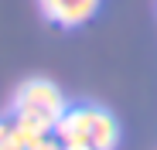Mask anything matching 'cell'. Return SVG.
<instances>
[{"label": "cell", "mask_w": 157, "mask_h": 150, "mask_svg": "<svg viewBox=\"0 0 157 150\" xmlns=\"http://www.w3.org/2000/svg\"><path fill=\"white\" fill-rule=\"evenodd\" d=\"M0 150H28L10 119H0Z\"/></svg>", "instance_id": "obj_5"}, {"label": "cell", "mask_w": 157, "mask_h": 150, "mask_svg": "<svg viewBox=\"0 0 157 150\" xmlns=\"http://www.w3.org/2000/svg\"><path fill=\"white\" fill-rule=\"evenodd\" d=\"M120 143V123L109 109L89 106V147L92 150H116Z\"/></svg>", "instance_id": "obj_3"}, {"label": "cell", "mask_w": 157, "mask_h": 150, "mask_svg": "<svg viewBox=\"0 0 157 150\" xmlns=\"http://www.w3.org/2000/svg\"><path fill=\"white\" fill-rule=\"evenodd\" d=\"M68 109L65 96L55 82L48 79H28L21 82L10 103V123L17 126L24 147H31L34 140L55 133V123L62 119V113Z\"/></svg>", "instance_id": "obj_1"}, {"label": "cell", "mask_w": 157, "mask_h": 150, "mask_svg": "<svg viewBox=\"0 0 157 150\" xmlns=\"http://www.w3.org/2000/svg\"><path fill=\"white\" fill-rule=\"evenodd\" d=\"M62 147H65V150H92L89 143H62Z\"/></svg>", "instance_id": "obj_7"}, {"label": "cell", "mask_w": 157, "mask_h": 150, "mask_svg": "<svg viewBox=\"0 0 157 150\" xmlns=\"http://www.w3.org/2000/svg\"><path fill=\"white\" fill-rule=\"evenodd\" d=\"M58 143H89V106H68L55 123Z\"/></svg>", "instance_id": "obj_4"}, {"label": "cell", "mask_w": 157, "mask_h": 150, "mask_svg": "<svg viewBox=\"0 0 157 150\" xmlns=\"http://www.w3.org/2000/svg\"><path fill=\"white\" fill-rule=\"evenodd\" d=\"M102 0H38L44 21L58 24V28H82L86 21L96 17Z\"/></svg>", "instance_id": "obj_2"}, {"label": "cell", "mask_w": 157, "mask_h": 150, "mask_svg": "<svg viewBox=\"0 0 157 150\" xmlns=\"http://www.w3.org/2000/svg\"><path fill=\"white\" fill-rule=\"evenodd\" d=\"M28 150H65L58 140H55V133H48V137H41V140H34Z\"/></svg>", "instance_id": "obj_6"}]
</instances>
